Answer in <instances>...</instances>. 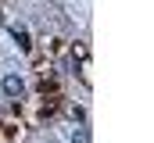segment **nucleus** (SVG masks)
I'll use <instances>...</instances> for the list:
<instances>
[{
	"mask_svg": "<svg viewBox=\"0 0 154 143\" xmlns=\"http://www.w3.org/2000/svg\"><path fill=\"white\" fill-rule=\"evenodd\" d=\"M0 86H4V93H7V97H22V90H25V82H22L18 75H4V82H0Z\"/></svg>",
	"mask_w": 154,
	"mask_h": 143,
	"instance_id": "f257e3e1",
	"label": "nucleus"
},
{
	"mask_svg": "<svg viewBox=\"0 0 154 143\" xmlns=\"http://www.w3.org/2000/svg\"><path fill=\"white\" fill-rule=\"evenodd\" d=\"M11 32H14V39H18V47H22V50H29V32H25V29H18V25H14Z\"/></svg>",
	"mask_w": 154,
	"mask_h": 143,
	"instance_id": "f03ea898",
	"label": "nucleus"
},
{
	"mask_svg": "<svg viewBox=\"0 0 154 143\" xmlns=\"http://www.w3.org/2000/svg\"><path fill=\"white\" fill-rule=\"evenodd\" d=\"M72 143H90V132H86V129H75V132H72Z\"/></svg>",
	"mask_w": 154,
	"mask_h": 143,
	"instance_id": "7ed1b4c3",
	"label": "nucleus"
}]
</instances>
